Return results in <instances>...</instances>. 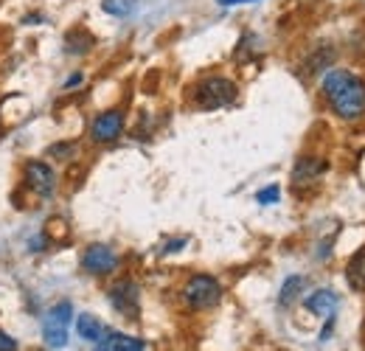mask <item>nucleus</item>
Masks as SVG:
<instances>
[{
	"label": "nucleus",
	"instance_id": "nucleus-1",
	"mask_svg": "<svg viewBox=\"0 0 365 351\" xmlns=\"http://www.w3.org/2000/svg\"><path fill=\"white\" fill-rule=\"evenodd\" d=\"M323 93L331 110L346 121H354L365 113V82L349 71H329L323 76Z\"/></svg>",
	"mask_w": 365,
	"mask_h": 351
},
{
	"label": "nucleus",
	"instance_id": "nucleus-10",
	"mask_svg": "<svg viewBox=\"0 0 365 351\" xmlns=\"http://www.w3.org/2000/svg\"><path fill=\"white\" fill-rule=\"evenodd\" d=\"M307 309L312 315H320V317H331L334 309H337V295L331 290H318V292H312L307 298Z\"/></svg>",
	"mask_w": 365,
	"mask_h": 351
},
{
	"label": "nucleus",
	"instance_id": "nucleus-23",
	"mask_svg": "<svg viewBox=\"0 0 365 351\" xmlns=\"http://www.w3.org/2000/svg\"><path fill=\"white\" fill-rule=\"evenodd\" d=\"M96 351H110V349H107V346H101V343H98V346H96Z\"/></svg>",
	"mask_w": 365,
	"mask_h": 351
},
{
	"label": "nucleus",
	"instance_id": "nucleus-16",
	"mask_svg": "<svg viewBox=\"0 0 365 351\" xmlns=\"http://www.w3.org/2000/svg\"><path fill=\"white\" fill-rule=\"evenodd\" d=\"M65 45H68V48H65L68 54H88V51H91V45H93V37L88 34V31H82V29H79V31H71V34H68Z\"/></svg>",
	"mask_w": 365,
	"mask_h": 351
},
{
	"label": "nucleus",
	"instance_id": "nucleus-6",
	"mask_svg": "<svg viewBox=\"0 0 365 351\" xmlns=\"http://www.w3.org/2000/svg\"><path fill=\"white\" fill-rule=\"evenodd\" d=\"M115 264H118V256H115L113 248H107V245H91V248L85 250V256H82V267H85L91 275H107V273L115 270Z\"/></svg>",
	"mask_w": 365,
	"mask_h": 351
},
{
	"label": "nucleus",
	"instance_id": "nucleus-11",
	"mask_svg": "<svg viewBox=\"0 0 365 351\" xmlns=\"http://www.w3.org/2000/svg\"><path fill=\"white\" fill-rule=\"evenodd\" d=\"M76 332H79V337H82V340L98 343V340L104 337V323H101L96 315L85 312V315H79V317H76Z\"/></svg>",
	"mask_w": 365,
	"mask_h": 351
},
{
	"label": "nucleus",
	"instance_id": "nucleus-7",
	"mask_svg": "<svg viewBox=\"0 0 365 351\" xmlns=\"http://www.w3.org/2000/svg\"><path fill=\"white\" fill-rule=\"evenodd\" d=\"M26 183H29V188L37 191L40 197H51L53 188H56V175H53V169H51L48 163L31 161V163H26Z\"/></svg>",
	"mask_w": 365,
	"mask_h": 351
},
{
	"label": "nucleus",
	"instance_id": "nucleus-8",
	"mask_svg": "<svg viewBox=\"0 0 365 351\" xmlns=\"http://www.w3.org/2000/svg\"><path fill=\"white\" fill-rule=\"evenodd\" d=\"M138 298H140V292H138L135 281H118L110 290V304L118 309L121 315H127V317H135L138 315Z\"/></svg>",
	"mask_w": 365,
	"mask_h": 351
},
{
	"label": "nucleus",
	"instance_id": "nucleus-14",
	"mask_svg": "<svg viewBox=\"0 0 365 351\" xmlns=\"http://www.w3.org/2000/svg\"><path fill=\"white\" fill-rule=\"evenodd\" d=\"M98 343H101V346H107L110 351H143V343H140L138 337H130V335H118V332H113V335L101 337Z\"/></svg>",
	"mask_w": 365,
	"mask_h": 351
},
{
	"label": "nucleus",
	"instance_id": "nucleus-19",
	"mask_svg": "<svg viewBox=\"0 0 365 351\" xmlns=\"http://www.w3.org/2000/svg\"><path fill=\"white\" fill-rule=\"evenodd\" d=\"M0 351H17V343H14V337H9L6 332H0Z\"/></svg>",
	"mask_w": 365,
	"mask_h": 351
},
{
	"label": "nucleus",
	"instance_id": "nucleus-13",
	"mask_svg": "<svg viewBox=\"0 0 365 351\" xmlns=\"http://www.w3.org/2000/svg\"><path fill=\"white\" fill-rule=\"evenodd\" d=\"M304 287H307V278H304V275H289V278L284 281V287H281L278 304H281V307H292V304L301 298Z\"/></svg>",
	"mask_w": 365,
	"mask_h": 351
},
{
	"label": "nucleus",
	"instance_id": "nucleus-21",
	"mask_svg": "<svg viewBox=\"0 0 365 351\" xmlns=\"http://www.w3.org/2000/svg\"><path fill=\"white\" fill-rule=\"evenodd\" d=\"M220 6H239V3H256V0H217Z\"/></svg>",
	"mask_w": 365,
	"mask_h": 351
},
{
	"label": "nucleus",
	"instance_id": "nucleus-22",
	"mask_svg": "<svg viewBox=\"0 0 365 351\" xmlns=\"http://www.w3.org/2000/svg\"><path fill=\"white\" fill-rule=\"evenodd\" d=\"M79 82H82V76L76 73V76H71V79H68V88H73V85H79Z\"/></svg>",
	"mask_w": 365,
	"mask_h": 351
},
{
	"label": "nucleus",
	"instance_id": "nucleus-5",
	"mask_svg": "<svg viewBox=\"0 0 365 351\" xmlns=\"http://www.w3.org/2000/svg\"><path fill=\"white\" fill-rule=\"evenodd\" d=\"M121 130H124V113L107 110V113L96 116V121L91 124V138L96 143H110L121 135Z\"/></svg>",
	"mask_w": 365,
	"mask_h": 351
},
{
	"label": "nucleus",
	"instance_id": "nucleus-15",
	"mask_svg": "<svg viewBox=\"0 0 365 351\" xmlns=\"http://www.w3.org/2000/svg\"><path fill=\"white\" fill-rule=\"evenodd\" d=\"M331 62H334V48L323 45V48H318V51L307 59V73H309V76H312V73H320V71L331 68Z\"/></svg>",
	"mask_w": 365,
	"mask_h": 351
},
{
	"label": "nucleus",
	"instance_id": "nucleus-3",
	"mask_svg": "<svg viewBox=\"0 0 365 351\" xmlns=\"http://www.w3.org/2000/svg\"><path fill=\"white\" fill-rule=\"evenodd\" d=\"M182 298L191 309H211L220 304L222 287L214 275H191L188 284L182 287Z\"/></svg>",
	"mask_w": 365,
	"mask_h": 351
},
{
	"label": "nucleus",
	"instance_id": "nucleus-2",
	"mask_svg": "<svg viewBox=\"0 0 365 351\" xmlns=\"http://www.w3.org/2000/svg\"><path fill=\"white\" fill-rule=\"evenodd\" d=\"M194 101L200 110H220L236 101V85L225 76H208L194 88Z\"/></svg>",
	"mask_w": 365,
	"mask_h": 351
},
{
	"label": "nucleus",
	"instance_id": "nucleus-9",
	"mask_svg": "<svg viewBox=\"0 0 365 351\" xmlns=\"http://www.w3.org/2000/svg\"><path fill=\"white\" fill-rule=\"evenodd\" d=\"M323 172H326V161H320V158H301L295 163V169H292V183L295 185H307V183L318 180Z\"/></svg>",
	"mask_w": 365,
	"mask_h": 351
},
{
	"label": "nucleus",
	"instance_id": "nucleus-12",
	"mask_svg": "<svg viewBox=\"0 0 365 351\" xmlns=\"http://www.w3.org/2000/svg\"><path fill=\"white\" fill-rule=\"evenodd\" d=\"M346 281L354 292H365V250H360L349 267H346Z\"/></svg>",
	"mask_w": 365,
	"mask_h": 351
},
{
	"label": "nucleus",
	"instance_id": "nucleus-17",
	"mask_svg": "<svg viewBox=\"0 0 365 351\" xmlns=\"http://www.w3.org/2000/svg\"><path fill=\"white\" fill-rule=\"evenodd\" d=\"M135 6V0H104V11L110 14H127Z\"/></svg>",
	"mask_w": 365,
	"mask_h": 351
},
{
	"label": "nucleus",
	"instance_id": "nucleus-20",
	"mask_svg": "<svg viewBox=\"0 0 365 351\" xmlns=\"http://www.w3.org/2000/svg\"><path fill=\"white\" fill-rule=\"evenodd\" d=\"M331 326H334V320H331V317H326V326H323V332H320V340H329V335H331Z\"/></svg>",
	"mask_w": 365,
	"mask_h": 351
},
{
	"label": "nucleus",
	"instance_id": "nucleus-18",
	"mask_svg": "<svg viewBox=\"0 0 365 351\" xmlns=\"http://www.w3.org/2000/svg\"><path fill=\"white\" fill-rule=\"evenodd\" d=\"M278 197H281V188H278V185H267V188H262V191L256 194V200H259L262 205H273V203H278Z\"/></svg>",
	"mask_w": 365,
	"mask_h": 351
},
{
	"label": "nucleus",
	"instance_id": "nucleus-4",
	"mask_svg": "<svg viewBox=\"0 0 365 351\" xmlns=\"http://www.w3.org/2000/svg\"><path fill=\"white\" fill-rule=\"evenodd\" d=\"M73 320V307L68 301L56 304L53 309H48V315L43 317V337L51 349H62L68 343V326Z\"/></svg>",
	"mask_w": 365,
	"mask_h": 351
}]
</instances>
